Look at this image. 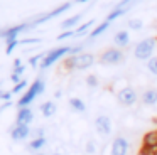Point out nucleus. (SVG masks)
Returning <instances> with one entry per match:
<instances>
[{
  "instance_id": "nucleus-1",
  "label": "nucleus",
  "mask_w": 157,
  "mask_h": 155,
  "mask_svg": "<svg viewBox=\"0 0 157 155\" xmlns=\"http://www.w3.org/2000/svg\"><path fill=\"white\" fill-rule=\"evenodd\" d=\"M44 89H46V84H44V81L42 79H36L34 83L31 84V88L27 89V93L24 94V96L19 100V108H27L29 104L32 103V101L36 100V98L39 96V94H42L44 93Z\"/></svg>"
},
{
  "instance_id": "nucleus-2",
  "label": "nucleus",
  "mask_w": 157,
  "mask_h": 155,
  "mask_svg": "<svg viewBox=\"0 0 157 155\" xmlns=\"http://www.w3.org/2000/svg\"><path fill=\"white\" fill-rule=\"evenodd\" d=\"M155 39H144L140 40L139 44L135 46L133 49V54H135L137 59H152V54H154V49H155Z\"/></svg>"
},
{
  "instance_id": "nucleus-3",
  "label": "nucleus",
  "mask_w": 157,
  "mask_h": 155,
  "mask_svg": "<svg viewBox=\"0 0 157 155\" xmlns=\"http://www.w3.org/2000/svg\"><path fill=\"white\" fill-rule=\"evenodd\" d=\"M95 61V57L91 54H76V56H71L66 59V67L69 69H86L90 67Z\"/></svg>"
},
{
  "instance_id": "nucleus-4",
  "label": "nucleus",
  "mask_w": 157,
  "mask_h": 155,
  "mask_svg": "<svg viewBox=\"0 0 157 155\" xmlns=\"http://www.w3.org/2000/svg\"><path fill=\"white\" fill-rule=\"evenodd\" d=\"M69 52H71V47H58V49H51L44 57H42L41 67H42V69H46V67L52 66L56 61H59L63 56H66V54H69Z\"/></svg>"
},
{
  "instance_id": "nucleus-5",
  "label": "nucleus",
  "mask_w": 157,
  "mask_h": 155,
  "mask_svg": "<svg viewBox=\"0 0 157 155\" xmlns=\"http://www.w3.org/2000/svg\"><path fill=\"white\" fill-rule=\"evenodd\" d=\"M117 98H118L120 104H123V106H132V104L137 103V93H135V89H133V88H130V86L120 89L118 91V96H117Z\"/></svg>"
},
{
  "instance_id": "nucleus-6",
  "label": "nucleus",
  "mask_w": 157,
  "mask_h": 155,
  "mask_svg": "<svg viewBox=\"0 0 157 155\" xmlns=\"http://www.w3.org/2000/svg\"><path fill=\"white\" fill-rule=\"evenodd\" d=\"M95 128H96V131H98L100 135L108 137V135L112 133V120H110L106 115H100V116H96V120H95Z\"/></svg>"
},
{
  "instance_id": "nucleus-7",
  "label": "nucleus",
  "mask_w": 157,
  "mask_h": 155,
  "mask_svg": "<svg viewBox=\"0 0 157 155\" xmlns=\"http://www.w3.org/2000/svg\"><path fill=\"white\" fill-rule=\"evenodd\" d=\"M123 61V52L120 49H108L101 54L103 64H120Z\"/></svg>"
},
{
  "instance_id": "nucleus-8",
  "label": "nucleus",
  "mask_w": 157,
  "mask_h": 155,
  "mask_svg": "<svg viewBox=\"0 0 157 155\" xmlns=\"http://www.w3.org/2000/svg\"><path fill=\"white\" fill-rule=\"evenodd\" d=\"M128 153V142L123 137H117L112 142V148H110V155H127Z\"/></svg>"
},
{
  "instance_id": "nucleus-9",
  "label": "nucleus",
  "mask_w": 157,
  "mask_h": 155,
  "mask_svg": "<svg viewBox=\"0 0 157 155\" xmlns=\"http://www.w3.org/2000/svg\"><path fill=\"white\" fill-rule=\"evenodd\" d=\"M29 27V24H21V25H15V27H10V29H7V30H4V39H5V42H7V46L9 44H14V42H17V37H19V34L22 32L24 29H27Z\"/></svg>"
},
{
  "instance_id": "nucleus-10",
  "label": "nucleus",
  "mask_w": 157,
  "mask_h": 155,
  "mask_svg": "<svg viewBox=\"0 0 157 155\" xmlns=\"http://www.w3.org/2000/svg\"><path fill=\"white\" fill-rule=\"evenodd\" d=\"M31 133H32V131H31V128H29V125H21V123H15V127L12 128V131H10L12 140H14V142L25 140Z\"/></svg>"
},
{
  "instance_id": "nucleus-11",
  "label": "nucleus",
  "mask_w": 157,
  "mask_h": 155,
  "mask_svg": "<svg viewBox=\"0 0 157 155\" xmlns=\"http://www.w3.org/2000/svg\"><path fill=\"white\" fill-rule=\"evenodd\" d=\"M34 120V113H32L31 108H19L17 111V123L21 125H29L31 121Z\"/></svg>"
},
{
  "instance_id": "nucleus-12",
  "label": "nucleus",
  "mask_w": 157,
  "mask_h": 155,
  "mask_svg": "<svg viewBox=\"0 0 157 155\" xmlns=\"http://www.w3.org/2000/svg\"><path fill=\"white\" fill-rule=\"evenodd\" d=\"M142 103L147 106H154L157 103V89H147L142 94Z\"/></svg>"
},
{
  "instance_id": "nucleus-13",
  "label": "nucleus",
  "mask_w": 157,
  "mask_h": 155,
  "mask_svg": "<svg viewBox=\"0 0 157 155\" xmlns=\"http://www.w3.org/2000/svg\"><path fill=\"white\" fill-rule=\"evenodd\" d=\"M113 42H115L117 46H120V47H127L128 42H130L128 32H127V30H120V32H117L115 37H113Z\"/></svg>"
},
{
  "instance_id": "nucleus-14",
  "label": "nucleus",
  "mask_w": 157,
  "mask_h": 155,
  "mask_svg": "<svg viewBox=\"0 0 157 155\" xmlns=\"http://www.w3.org/2000/svg\"><path fill=\"white\" fill-rule=\"evenodd\" d=\"M41 111H42V115H44L46 118L54 116V113H56V103H54V101H46V103H42L41 104Z\"/></svg>"
},
{
  "instance_id": "nucleus-15",
  "label": "nucleus",
  "mask_w": 157,
  "mask_h": 155,
  "mask_svg": "<svg viewBox=\"0 0 157 155\" xmlns=\"http://www.w3.org/2000/svg\"><path fill=\"white\" fill-rule=\"evenodd\" d=\"M79 19H81V13H76V15H73V17H69V19H66L64 22L61 24V29L63 30H71L75 25H78V22H79Z\"/></svg>"
},
{
  "instance_id": "nucleus-16",
  "label": "nucleus",
  "mask_w": 157,
  "mask_h": 155,
  "mask_svg": "<svg viewBox=\"0 0 157 155\" xmlns=\"http://www.w3.org/2000/svg\"><path fill=\"white\" fill-rule=\"evenodd\" d=\"M69 106L75 111H78V113H85L86 111V104L83 103V100H79V98H71V100H69Z\"/></svg>"
},
{
  "instance_id": "nucleus-17",
  "label": "nucleus",
  "mask_w": 157,
  "mask_h": 155,
  "mask_svg": "<svg viewBox=\"0 0 157 155\" xmlns=\"http://www.w3.org/2000/svg\"><path fill=\"white\" fill-rule=\"evenodd\" d=\"M127 10H128V9H125V7H117V9H113L112 12L108 13L106 20H108V22H112V20H115V19H118V17H122L123 13H127Z\"/></svg>"
},
{
  "instance_id": "nucleus-18",
  "label": "nucleus",
  "mask_w": 157,
  "mask_h": 155,
  "mask_svg": "<svg viewBox=\"0 0 157 155\" xmlns=\"http://www.w3.org/2000/svg\"><path fill=\"white\" fill-rule=\"evenodd\" d=\"M108 27H110V22H108V20H105V22H101V24H100L98 27H96V29H93L91 32H90V37H91V39H93V37L100 36V34H103V32H105L106 29H108Z\"/></svg>"
},
{
  "instance_id": "nucleus-19",
  "label": "nucleus",
  "mask_w": 157,
  "mask_h": 155,
  "mask_svg": "<svg viewBox=\"0 0 157 155\" xmlns=\"http://www.w3.org/2000/svg\"><path fill=\"white\" fill-rule=\"evenodd\" d=\"M44 145H46V137H42V138H34V140L29 143V148H31V150H41Z\"/></svg>"
},
{
  "instance_id": "nucleus-20",
  "label": "nucleus",
  "mask_w": 157,
  "mask_h": 155,
  "mask_svg": "<svg viewBox=\"0 0 157 155\" xmlns=\"http://www.w3.org/2000/svg\"><path fill=\"white\" fill-rule=\"evenodd\" d=\"M95 24V20H90V22H85V24H81V25L78 27V29L75 30V36H83L85 32H88L90 30V27Z\"/></svg>"
},
{
  "instance_id": "nucleus-21",
  "label": "nucleus",
  "mask_w": 157,
  "mask_h": 155,
  "mask_svg": "<svg viewBox=\"0 0 157 155\" xmlns=\"http://www.w3.org/2000/svg\"><path fill=\"white\" fill-rule=\"evenodd\" d=\"M147 67H149L150 73L157 76V56L152 57V59H149V62H147Z\"/></svg>"
},
{
  "instance_id": "nucleus-22",
  "label": "nucleus",
  "mask_w": 157,
  "mask_h": 155,
  "mask_svg": "<svg viewBox=\"0 0 157 155\" xmlns=\"http://www.w3.org/2000/svg\"><path fill=\"white\" fill-rule=\"evenodd\" d=\"M128 27H130V29H133V30L142 29V20H139V19H132V20H128Z\"/></svg>"
},
{
  "instance_id": "nucleus-23",
  "label": "nucleus",
  "mask_w": 157,
  "mask_h": 155,
  "mask_svg": "<svg viewBox=\"0 0 157 155\" xmlns=\"http://www.w3.org/2000/svg\"><path fill=\"white\" fill-rule=\"evenodd\" d=\"M86 84H88L90 88H96V86H98V79H96L95 74H91V76L86 78Z\"/></svg>"
},
{
  "instance_id": "nucleus-24",
  "label": "nucleus",
  "mask_w": 157,
  "mask_h": 155,
  "mask_svg": "<svg viewBox=\"0 0 157 155\" xmlns=\"http://www.w3.org/2000/svg\"><path fill=\"white\" fill-rule=\"evenodd\" d=\"M25 86H27V81H24V79H22L21 83H17V84L14 86V89H12V93H14V94H15V93H19V91H22Z\"/></svg>"
},
{
  "instance_id": "nucleus-25",
  "label": "nucleus",
  "mask_w": 157,
  "mask_h": 155,
  "mask_svg": "<svg viewBox=\"0 0 157 155\" xmlns=\"http://www.w3.org/2000/svg\"><path fill=\"white\" fill-rule=\"evenodd\" d=\"M95 150H96V147H95V142H88V143H86V152H88V153H95Z\"/></svg>"
},
{
  "instance_id": "nucleus-26",
  "label": "nucleus",
  "mask_w": 157,
  "mask_h": 155,
  "mask_svg": "<svg viewBox=\"0 0 157 155\" xmlns=\"http://www.w3.org/2000/svg\"><path fill=\"white\" fill-rule=\"evenodd\" d=\"M76 2H88V0H76Z\"/></svg>"
},
{
  "instance_id": "nucleus-27",
  "label": "nucleus",
  "mask_w": 157,
  "mask_h": 155,
  "mask_svg": "<svg viewBox=\"0 0 157 155\" xmlns=\"http://www.w3.org/2000/svg\"><path fill=\"white\" fill-rule=\"evenodd\" d=\"M37 155H46V153H37Z\"/></svg>"
},
{
  "instance_id": "nucleus-28",
  "label": "nucleus",
  "mask_w": 157,
  "mask_h": 155,
  "mask_svg": "<svg viewBox=\"0 0 157 155\" xmlns=\"http://www.w3.org/2000/svg\"><path fill=\"white\" fill-rule=\"evenodd\" d=\"M56 155H61V153H56Z\"/></svg>"
}]
</instances>
